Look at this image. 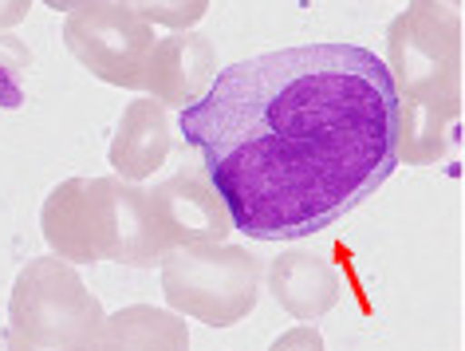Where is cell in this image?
I'll return each instance as SVG.
<instances>
[{"mask_svg": "<svg viewBox=\"0 0 465 351\" xmlns=\"http://www.w3.org/2000/svg\"><path fill=\"white\" fill-rule=\"evenodd\" d=\"M87 209L95 261H114L131 268L162 265L166 249H162L154 221H150L143 186L123 178H87Z\"/></svg>", "mask_w": 465, "mask_h": 351, "instance_id": "8992f818", "label": "cell"}, {"mask_svg": "<svg viewBox=\"0 0 465 351\" xmlns=\"http://www.w3.org/2000/svg\"><path fill=\"white\" fill-rule=\"evenodd\" d=\"M48 8H55V13H75L79 5H87V0H44Z\"/></svg>", "mask_w": 465, "mask_h": 351, "instance_id": "ac0fdd59", "label": "cell"}, {"mask_svg": "<svg viewBox=\"0 0 465 351\" xmlns=\"http://www.w3.org/2000/svg\"><path fill=\"white\" fill-rule=\"evenodd\" d=\"M119 5H126L146 25H162L170 32H190L209 13V0H119Z\"/></svg>", "mask_w": 465, "mask_h": 351, "instance_id": "5bb4252c", "label": "cell"}, {"mask_svg": "<svg viewBox=\"0 0 465 351\" xmlns=\"http://www.w3.org/2000/svg\"><path fill=\"white\" fill-rule=\"evenodd\" d=\"M269 351H323V336L312 324H300V327H288L284 336H276Z\"/></svg>", "mask_w": 465, "mask_h": 351, "instance_id": "2e32d148", "label": "cell"}, {"mask_svg": "<svg viewBox=\"0 0 465 351\" xmlns=\"http://www.w3.org/2000/svg\"><path fill=\"white\" fill-rule=\"evenodd\" d=\"M170 146H173V135H170L166 107L158 99L143 95L123 111L119 126H114V138L107 146V158L123 182L138 186L143 178L162 170V162L170 158Z\"/></svg>", "mask_w": 465, "mask_h": 351, "instance_id": "9c48e42d", "label": "cell"}, {"mask_svg": "<svg viewBox=\"0 0 465 351\" xmlns=\"http://www.w3.org/2000/svg\"><path fill=\"white\" fill-rule=\"evenodd\" d=\"M154 40V25L138 20L119 0H87L64 20V44L75 64L111 87H138Z\"/></svg>", "mask_w": 465, "mask_h": 351, "instance_id": "5b68a950", "label": "cell"}, {"mask_svg": "<svg viewBox=\"0 0 465 351\" xmlns=\"http://www.w3.org/2000/svg\"><path fill=\"white\" fill-rule=\"evenodd\" d=\"M461 135V111L430 99H399V131H394V158L406 166H430L453 150Z\"/></svg>", "mask_w": 465, "mask_h": 351, "instance_id": "7c38bea8", "label": "cell"}, {"mask_svg": "<svg viewBox=\"0 0 465 351\" xmlns=\"http://www.w3.org/2000/svg\"><path fill=\"white\" fill-rule=\"evenodd\" d=\"M465 8L461 0H411L387 28L391 84L399 99L465 107Z\"/></svg>", "mask_w": 465, "mask_h": 351, "instance_id": "3957f363", "label": "cell"}, {"mask_svg": "<svg viewBox=\"0 0 465 351\" xmlns=\"http://www.w3.org/2000/svg\"><path fill=\"white\" fill-rule=\"evenodd\" d=\"M178 131L249 241H304L394 174L399 91L375 52L304 44L229 64Z\"/></svg>", "mask_w": 465, "mask_h": 351, "instance_id": "6da1fadb", "label": "cell"}, {"mask_svg": "<svg viewBox=\"0 0 465 351\" xmlns=\"http://www.w3.org/2000/svg\"><path fill=\"white\" fill-rule=\"evenodd\" d=\"M217 79V48L202 32H170V36L154 40L150 60L138 79V91L158 99L162 107H193Z\"/></svg>", "mask_w": 465, "mask_h": 351, "instance_id": "ba28073f", "label": "cell"}, {"mask_svg": "<svg viewBox=\"0 0 465 351\" xmlns=\"http://www.w3.org/2000/svg\"><path fill=\"white\" fill-rule=\"evenodd\" d=\"M269 292L288 316L300 324L320 320L340 300V280L335 268L312 249H284L269 265Z\"/></svg>", "mask_w": 465, "mask_h": 351, "instance_id": "30bf717a", "label": "cell"}, {"mask_svg": "<svg viewBox=\"0 0 465 351\" xmlns=\"http://www.w3.org/2000/svg\"><path fill=\"white\" fill-rule=\"evenodd\" d=\"M107 320L95 292L64 256H36L20 268L8 296V351H91Z\"/></svg>", "mask_w": 465, "mask_h": 351, "instance_id": "7a4b0ae2", "label": "cell"}, {"mask_svg": "<svg viewBox=\"0 0 465 351\" xmlns=\"http://www.w3.org/2000/svg\"><path fill=\"white\" fill-rule=\"evenodd\" d=\"M91 351H190V327L158 304H126L103 320Z\"/></svg>", "mask_w": 465, "mask_h": 351, "instance_id": "8fae6325", "label": "cell"}, {"mask_svg": "<svg viewBox=\"0 0 465 351\" xmlns=\"http://www.w3.org/2000/svg\"><path fill=\"white\" fill-rule=\"evenodd\" d=\"M158 268L170 312L193 316L209 327L241 324L261 300L264 268L257 253L241 245H185V249H170Z\"/></svg>", "mask_w": 465, "mask_h": 351, "instance_id": "277c9868", "label": "cell"}, {"mask_svg": "<svg viewBox=\"0 0 465 351\" xmlns=\"http://www.w3.org/2000/svg\"><path fill=\"white\" fill-rule=\"evenodd\" d=\"M44 241L52 245L55 256L67 265H99L95 245H91V209H87V178H64L44 197L40 209Z\"/></svg>", "mask_w": 465, "mask_h": 351, "instance_id": "4fadbf2b", "label": "cell"}, {"mask_svg": "<svg viewBox=\"0 0 465 351\" xmlns=\"http://www.w3.org/2000/svg\"><path fill=\"white\" fill-rule=\"evenodd\" d=\"M146 206L166 253L185 249V245H217L232 229L221 194L209 186V178H197V174H173V178L150 186Z\"/></svg>", "mask_w": 465, "mask_h": 351, "instance_id": "52a82bcc", "label": "cell"}, {"mask_svg": "<svg viewBox=\"0 0 465 351\" xmlns=\"http://www.w3.org/2000/svg\"><path fill=\"white\" fill-rule=\"evenodd\" d=\"M32 0H0V32H13L20 20H28Z\"/></svg>", "mask_w": 465, "mask_h": 351, "instance_id": "e0dca14e", "label": "cell"}, {"mask_svg": "<svg viewBox=\"0 0 465 351\" xmlns=\"http://www.w3.org/2000/svg\"><path fill=\"white\" fill-rule=\"evenodd\" d=\"M28 64H32V55H28L25 44L16 36H8V32H0V107L5 111H16L20 103H25L20 75H25Z\"/></svg>", "mask_w": 465, "mask_h": 351, "instance_id": "9a60e30c", "label": "cell"}]
</instances>
